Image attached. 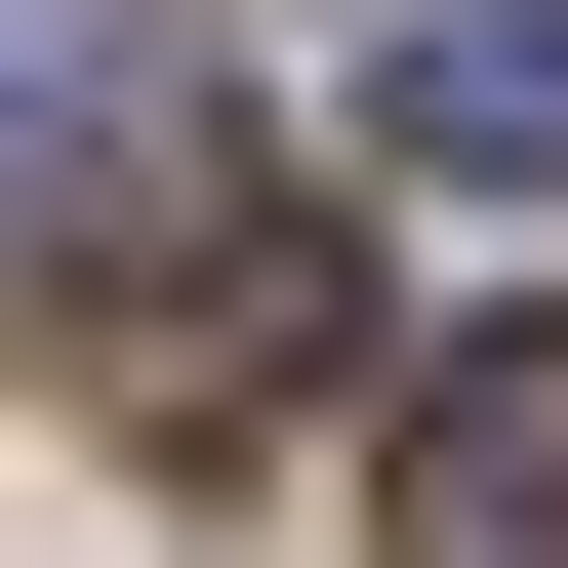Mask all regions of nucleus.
I'll use <instances>...</instances> for the list:
<instances>
[{
  "mask_svg": "<svg viewBox=\"0 0 568 568\" xmlns=\"http://www.w3.org/2000/svg\"><path fill=\"white\" fill-rule=\"evenodd\" d=\"M82 244H122V284H82V366L163 406V447H203L244 366H325V244H284V163H244L203 82H122V122H82Z\"/></svg>",
  "mask_w": 568,
  "mask_h": 568,
  "instance_id": "nucleus-1",
  "label": "nucleus"
},
{
  "mask_svg": "<svg viewBox=\"0 0 568 568\" xmlns=\"http://www.w3.org/2000/svg\"><path fill=\"white\" fill-rule=\"evenodd\" d=\"M406 568H568V325L406 366Z\"/></svg>",
  "mask_w": 568,
  "mask_h": 568,
  "instance_id": "nucleus-2",
  "label": "nucleus"
},
{
  "mask_svg": "<svg viewBox=\"0 0 568 568\" xmlns=\"http://www.w3.org/2000/svg\"><path fill=\"white\" fill-rule=\"evenodd\" d=\"M366 122H406L447 203H568V0H406V41H366Z\"/></svg>",
  "mask_w": 568,
  "mask_h": 568,
  "instance_id": "nucleus-3",
  "label": "nucleus"
},
{
  "mask_svg": "<svg viewBox=\"0 0 568 568\" xmlns=\"http://www.w3.org/2000/svg\"><path fill=\"white\" fill-rule=\"evenodd\" d=\"M0 122H41V0H0Z\"/></svg>",
  "mask_w": 568,
  "mask_h": 568,
  "instance_id": "nucleus-4",
  "label": "nucleus"
}]
</instances>
